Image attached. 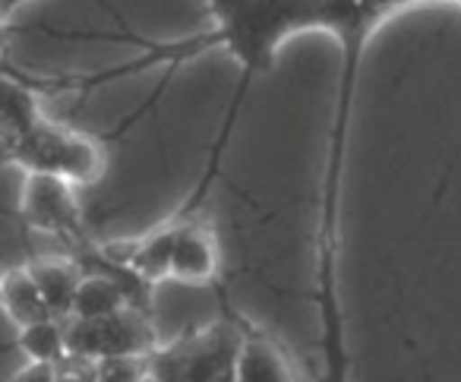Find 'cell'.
Instances as JSON below:
<instances>
[{"label": "cell", "mask_w": 461, "mask_h": 382, "mask_svg": "<svg viewBox=\"0 0 461 382\" xmlns=\"http://www.w3.org/2000/svg\"><path fill=\"white\" fill-rule=\"evenodd\" d=\"M234 382H297V376L276 338L244 325L238 363H234Z\"/></svg>", "instance_id": "8"}, {"label": "cell", "mask_w": 461, "mask_h": 382, "mask_svg": "<svg viewBox=\"0 0 461 382\" xmlns=\"http://www.w3.org/2000/svg\"><path fill=\"white\" fill-rule=\"evenodd\" d=\"M398 0H205L215 29L205 35H190L177 41H146L136 35H111L114 41L140 48V58L130 64L111 67V70L92 73V77H67V79H48V83H32V89L41 92H92L111 79L133 77V73L152 70V67H180L193 58L221 48L224 54L238 60L244 83L234 96L230 114L224 121L221 142L228 140L230 123L238 117L240 102L247 96V86L257 77L272 70L276 54L282 51L285 41L297 39L307 32L332 35L341 48V73H339V92H351L354 86V67H357L360 48L366 35L373 32L379 20L395 7Z\"/></svg>", "instance_id": "2"}, {"label": "cell", "mask_w": 461, "mask_h": 382, "mask_svg": "<svg viewBox=\"0 0 461 382\" xmlns=\"http://www.w3.org/2000/svg\"><path fill=\"white\" fill-rule=\"evenodd\" d=\"M20 350L35 363H58L60 357L67 354V319L48 316L39 319V323H29L20 329V338H16Z\"/></svg>", "instance_id": "12"}, {"label": "cell", "mask_w": 461, "mask_h": 382, "mask_svg": "<svg viewBox=\"0 0 461 382\" xmlns=\"http://www.w3.org/2000/svg\"><path fill=\"white\" fill-rule=\"evenodd\" d=\"M20 218L26 228L67 241L70 250L89 241L77 186L58 174H26L20 193Z\"/></svg>", "instance_id": "6"}, {"label": "cell", "mask_w": 461, "mask_h": 382, "mask_svg": "<svg viewBox=\"0 0 461 382\" xmlns=\"http://www.w3.org/2000/svg\"><path fill=\"white\" fill-rule=\"evenodd\" d=\"M54 379L58 382H98V360L95 357L67 350V354L54 363Z\"/></svg>", "instance_id": "14"}, {"label": "cell", "mask_w": 461, "mask_h": 382, "mask_svg": "<svg viewBox=\"0 0 461 382\" xmlns=\"http://www.w3.org/2000/svg\"><path fill=\"white\" fill-rule=\"evenodd\" d=\"M158 332L152 316L136 306H123L117 313L98 319H67V348L86 357H127L152 354L158 348Z\"/></svg>", "instance_id": "5"}, {"label": "cell", "mask_w": 461, "mask_h": 382, "mask_svg": "<svg viewBox=\"0 0 461 382\" xmlns=\"http://www.w3.org/2000/svg\"><path fill=\"white\" fill-rule=\"evenodd\" d=\"M23 4H29V0H0V23H7Z\"/></svg>", "instance_id": "16"}, {"label": "cell", "mask_w": 461, "mask_h": 382, "mask_svg": "<svg viewBox=\"0 0 461 382\" xmlns=\"http://www.w3.org/2000/svg\"><path fill=\"white\" fill-rule=\"evenodd\" d=\"M149 354H127V357H102L98 360V382H149Z\"/></svg>", "instance_id": "13"}, {"label": "cell", "mask_w": 461, "mask_h": 382, "mask_svg": "<svg viewBox=\"0 0 461 382\" xmlns=\"http://www.w3.org/2000/svg\"><path fill=\"white\" fill-rule=\"evenodd\" d=\"M180 228L171 247V278L184 285H209L218 275V243L209 222L196 212H177Z\"/></svg>", "instance_id": "7"}, {"label": "cell", "mask_w": 461, "mask_h": 382, "mask_svg": "<svg viewBox=\"0 0 461 382\" xmlns=\"http://www.w3.org/2000/svg\"><path fill=\"white\" fill-rule=\"evenodd\" d=\"M26 268L32 272V278H35V285H39L51 316L70 319L73 297H77V287L86 275L83 266H79L73 256H39V259H32Z\"/></svg>", "instance_id": "10"}, {"label": "cell", "mask_w": 461, "mask_h": 382, "mask_svg": "<svg viewBox=\"0 0 461 382\" xmlns=\"http://www.w3.org/2000/svg\"><path fill=\"white\" fill-rule=\"evenodd\" d=\"M149 382H155V379H149Z\"/></svg>", "instance_id": "18"}, {"label": "cell", "mask_w": 461, "mask_h": 382, "mask_svg": "<svg viewBox=\"0 0 461 382\" xmlns=\"http://www.w3.org/2000/svg\"><path fill=\"white\" fill-rule=\"evenodd\" d=\"M7 165L23 168V174H58L73 186H86L104 174V149L92 136L45 121L39 130L14 140Z\"/></svg>", "instance_id": "4"}, {"label": "cell", "mask_w": 461, "mask_h": 382, "mask_svg": "<svg viewBox=\"0 0 461 382\" xmlns=\"http://www.w3.org/2000/svg\"><path fill=\"white\" fill-rule=\"evenodd\" d=\"M0 310L7 313L16 329L51 316V310H48L45 297H41L39 285H35L32 272L26 266L0 275Z\"/></svg>", "instance_id": "11"}, {"label": "cell", "mask_w": 461, "mask_h": 382, "mask_svg": "<svg viewBox=\"0 0 461 382\" xmlns=\"http://www.w3.org/2000/svg\"><path fill=\"white\" fill-rule=\"evenodd\" d=\"M45 121L48 117L41 111V102L32 86L26 83V77L0 70V133L14 142L39 130Z\"/></svg>", "instance_id": "9"}, {"label": "cell", "mask_w": 461, "mask_h": 382, "mask_svg": "<svg viewBox=\"0 0 461 382\" xmlns=\"http://www.w3.org/2000/svg\"><path fill=\"white\" fill-rule=\"evenodd\" d=\"M7 382H58L54 379V363H35L29 360L20 373H14Z\"/></svg>", "instance_id": "15"}, {"label": "cell", "mask_w": 461, "mask_h": 382, "mask_svg": "<svg viewBox=\"0 0 461 382\" xmlns=\"http://www.w3.org/2000/svg\"><path fill=\"white\" fill-rule=\"evenodd\" d=\"M10 146H14V142H10L7 136L0 133V161H7V159H10Z\"/></svg>", "instance_id": "17"}, {"label": "cell", "mask_w": 461, "mask_h": 382, "mask_svg": "<svg viewBox=\"0 0 461 382\" xmlns=\"http://www.w3.org/2000/svg\"><path fill=\"white\" fill-rule=\"evenodd\" d=\"M0 26H4V23H0Z\"/></svg>", "instance_id": "19"}, {"label": "cell", "mask_w": 461, "mask_h": 382, "mask_svg": "<svg viewBox=\"0 0 461 382\" xmlns=\"http://www.w3.org/2000/svg\"><path fill=\"white\" fill-rule=\"evenodd\" d=\"M423 79L404 287L414 382H461V0H411Z\"/></svg>", "instance_id": "1"}, {"label": "cell", "mask_w": 461, "mask_h": 382, "mask_svg": "<svg viewBox=\"0 0 461 382\" xmlns=\"http://www.w3.org/2000/svg\"><path fill=\"white\" fill-rule=\"evenodd\" d=\"M244 325L212 323L190 329L149 354L155 382H234Z\"/></svg>", "instance_id": "3"}]
</instances>
